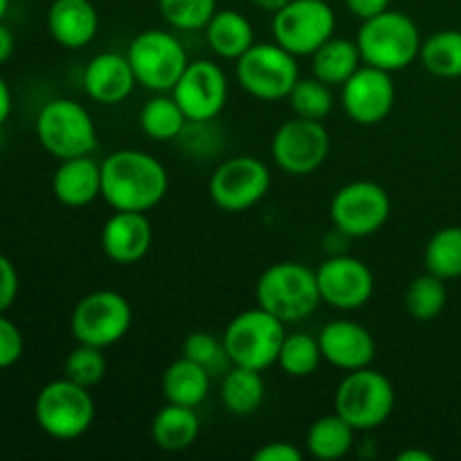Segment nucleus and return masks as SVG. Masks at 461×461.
Returning a JSON list of instances; mask_svg holds the SVG:
<instances>
[{"label": "nucleus", "mask_w": 461, "mask_h": 461, "mask_svg": "<svg viewBox=\"0 0 461 461\" xmlns=\"http://www.w3.org/2000/svg\"><path fill=\"white\" fill-rule=\"evenodd\" d=\"M169 189V174L156 156L122 149L102 162V198L113 212H149Z\"/></svg>", "instance_id": "f257e3e1"}, {"label": "nucleus", "mask_w": 461, "mask_h": 461, "mask_svg": "<svg viewBox=\"0 0 461 461\" xmlns=\"http://www.w3.org/2000/svg\"><path fill=\"white\" fill-rule=\"evenodd\" d=\"M356 43L365 66H374L385 72H401L417 61L423 41L417 23L408 14L390 7L387 12L363 21Z\"/></svg>", "instance_id": "f03ea898"}, {"label": "nucleus", "mask_w": 461, "mask_h": 461, "mask_svg": "<svg viewBox=\"0 0 461 461\" xmlns=\"http://www.w3.org/2000/svg\"><path fill=\"white\" fill-rule=\"evenodd\" d=\"M320 297L315 270L297 261H279L266 268L257 282V304L282 320L295 324L315 313Z\"/></svg>", "instance_id": "7ed1b4c3"}, {"label": "nucleus", "mask_w": 461, "mask_h": 461, "mask_svg": "<svg viewBox=\"0 0 461 461\" xmlns=\"http://www.w3.org/2000/svg\"><path fill=\"white\" fill-rule=\"evenodd\" d=\"M221 338L232 365L264 372L277 365L279 349L286 338V324L257 304V309L234 315Z\"/></svg>", "instance_id": "20e7f679"}, {"label": "nucleus", "mask_w": 461, "mask_h": 461, "mask_svg": "<svg viewBox=\"0 0 461 461\" xmlns=\"http://www.w3.org/2000/svg\"><path fill=\"white\" fill-rule=\"evenodd\" d=\"M396 392L385 374L372 367L347 372L333 396V408L358 432L376 430L394 412Z\"/></svg>", "instance_id": "39448f33"}, {"label": "nucleus", "mask_w": 461, "mask_h": 461, "mask_svg": "<svg viewBox=\"0 0 461 461\" xmlns=\"http://www.w3.org/2000/svg\"><path fill=\"white\" fill-rule=\"evenodd\" d=\"M34 419L41 430L59 441L79 439L95 421V401L88 387L70 378H57L41 387L34 401Z\"/></svg>", "instance_id": "423d86ee"}, {"label": "nucleus", "mask_w": 461, "mask_h": 461, "mask_svg": "<svg viewBox=\"0 0 461 461\" xmlns=\"http://www.w3.org/2000/svg\"><path fill=\"white\" fill-rule=\"evenodd\" d=\"M36 138L57 160L93 156L97 149V129L93 115L79 102L59 97L45 104L36 117Z\"/></svg>", "instance_id": "0eeeda50"}, {"label": "nucleus", "mask_w": 461, "mask_h": 461, "mask_svg": "<svg viewBox=\"0 0 461 461\" xmlns=\"http://www.w3.org/2000/svg\"><path fill=\"white\" fill-rule=\"evenodd\" d=\"M297 79V57L279 43H255L241 59H237L239 86L261 102L286 99Z\"/></svg>", "instance_id": "6e6552de"}, {"label": "nucleus", "mask_w": 461, "mask_h": 461, "mask_svg": "<svg viewBox=\"0 0 461 461\" xmlns=\"http://www.w3.org/2000/svg\"><path fill=\"white\" fill-rule=\"evenodd\" d=\"M138 84L153 93H169L189 66L183 43L171 32L144 30L126 50Z\"/></svg>", "instance_id": "1a4fd4ad"}, {"label": "nucleus", "mask_w": 461, "mask_h": 461, "mask_svg": "<svg viewBox=\"0 0 461 461\" xmlns=\"http://www.w3.org/2000/svg\"><path fill=\"white\" fill-rule=\"evenodd\" d=\"M133 322L129 300L117 291H95L77 302L70 315V331L81 345L99 349L124 340Z\"/></svg>", "instance_id": "9d476101"}, {"label": "nucleus", "mask_w": 461, "mask_h": 461, "mask_svg": "<svg viewBox=\"0 0 461 461\" xmlns=\"http://www.w3.org/2000/svg\"><path fill=\"white\" fill-rule=\"evenodd\" d=\"M336 32V12L327 0H291L273 14L275 43L295 57H311Z\"/></svg>", "instance_id": "9b49d317"}, {"label": "nucleus", "mask_w": 461, "mask_h": 461, "mask_svg": "<svg viewBox=\"0 0 461 461\" xmlns=\"http://www.w3.org/2000/svg\"><path fill=\"white\" fill-rule=\"evenodd\" d=\"M390 212V194L372 180H354V183L340 187L329 207L333 228L354 239L376 234L387 223Z\"/></svg>", "instance_id": "f8f14e48"}, {"label": "nucleus", "mask_w": 461, "mask_h": 461, "mask_svg": "<svg viewBox=\"0 0 461 461\" xmlns=\"http://www.w3.org/2000/svg\"><path fill=\"white\" fill-rule=\"evenodd\" d=\"M270 171L255 156H234L221 162L210 178V198L223 212H246L270 192Z\"/></svg>", "instance_id": "ddd939ff"}, {"label": "nucleus", "mask_w": 461, "mask_h": 461, "mask_svg": "<svg viewBox=\"0 0 461 461\" xmlns=\"http://www.w3.org/2000/svg\"><path fill=\"white\" fill-rule=\"evenodd\" d=\"M331 149V135L318 120L297 117L284 122L273 135L275 165L291 176H309L324 165Z\"/></svg>", "instance_id": "4468645a"}, {"label": "nucleus", "mask_w": 461, "mask_h": 461, "mask_svg": "<svg viewBox=\"0 0 461 461\" xmlns=\"http://www.w3.org/2000/svg\"><path fill=\"white\" fill-rule=\"evenodd\" d=\"M171 95L189 122L203 124L223 111L228 102V77L210 59L189 61Z\"/></svg>", "instance_id": "2eb2a0df"}, {"label": "nucleus", "mask_w": 461, "mask_h": 461, "mask_svg": "<svg viewBox=\"0 0 461 461\" xmlns=\"http://www.w3.org/2000/svg\"><path fill=\"white\" fill-rule=\"evenodd\" d=\"M320 297L338 311L363 309L374 295V273L365 261L349 255L329 257L315 270Z\"/></svg>", "instance_id": "dca6fc26"}, {"label": "nucleus", "mask_w": 461, "mask_h": 461, "mask_svg": "<svg viewBox=\"0 0 461 461\" xmlns=\"http://www.w3.org/2000/svg\"><path fill=\"white\" fill-rule=\"evenodd\" d=\"M340 88L342 108H345L347 117L360 126L381 124L394 108L396 88L392 81V72L363 63Z\"/></svg>", "instance_id": "f3484780"}, {"label": "nucleus", "mask_w": 461, "mask_h": 461, "mask_svg": "<svg viewBox=\"0 0 461 461\" xmlns=\"http://www.w3.org/2000/svg\"><path fill=\"white\" fill-rule=\"evenodd\" d=\"M318 340L324 360L342 372L369 367L376 358V340L369 329L351 320H333L324 324Z\"/></svg>", "instance_id": "a211bd4d"}, {"label": "nucleus", "mask_w": 461, "mask_h": 461, "mask_svg": "<svg viewBox=\"0 0 461 461\" xmlns=\"http://www.w3.org/2000/svg\"><path fill=\"white\" fill-rule=\"evenodd\" d=\"M153 243L147 212H113L102 228V250L113 264L131 266L147 257Z\"/></svg>", "instance_id": "6ab92c4d"}, {"label": "nucleus", "mask_w": 461, "mask_h": 461, "mask_svg": "<svg viewBox=\"0 0 461 461\" xmlns=\"http://www.w3.org/2000/svg\"><path fill=\"white\" fill-rule=\"evenodd\" d=\"M135 72L126 54L99 52L84 70V90L93 102L104 106H117L133 93Z\"/></svg>", "instance_id": "aec40b11"}, {"label": "nucleus", "mask_w": 461, "mask_h": 461, "mask_svg": "<svg viewBox=\"0 0 461 461\" xmlns=\"http://www.w3.org/2000/svg\"><path fill=\"white\" fill-rule=\"evenodd\" d=\"M99 30V14L93 0H52L48 32L61 48L81 50L93 43Z\"/></svg>", "instance_id": "412c9836"}, {"label": "nucleus", "mask_w": 461, "mask_h": 461, "mask_svg": "<svg viewBox=\"0 0 461 461\" xmlns=\"http://www.w3.org/2000/svg\"><path fill=\"white\" fill-rule=\"evenodd\" d=\"M52 192L66 207H86L102 196V165L90 156L61 160L52 176Z\"/></svg>", "instance_id": "4be33fe9"}, {"label": "nucleus", "mask_w": 461, "mask_h": 461, "mask_svg": "<svg viewBox=\"0 0 461 461\" xmlns=\"http://www.w3.org/2000/svg\"><path fill=\"white\" fill-rule=\"evenodd\" d=\"M203 32L212 52L230 61L241 59L255 45V27L234 9H219Z\"/></svg>", "instance_id": "5701e85b"}, {"label": "nucleus", "mask_w": 461, "mask_h": 461, "mask_svg": "<svg viewBox=\"0 0 461 461\" xmlns=\"http://www.w3.org/2000/svg\"><path fill=\"white\" fill-rule=\"evenodd\" d=\"M201 432V421H198L196 408L187 405L167 403L165 408L158 410L151 421V439L153 444L167 453H183L192 448L194 441Z\"/></svg>", "instance_id": "b1692460"}, {"label": "nucleus", "mask_w": 461, "mask_h": 461, "mask_svg": "<svg viewBox=\"0 0 461 461\" xmlns=\"http://www.w3.org/2000/svg\"><path fill=\"white\" fill-rule=\"evenodd\" d=\"M212 374L189 358H178L162 374V394L167 403L198 408L210 394Z\"/></svg>", "instance_id": "393cba45"}, {"label": "nucleus", "mask_w": 461, "mask_h": 461, "mask_svg": "<svg viewBox=\"0 0 461 461\" xmlns=\"http://www.w3.org/2000/svg\"><path fill=\"white\" fill-rule=\"evenodd\" d=\"M266 399V383L261 372L250 367H239L232 365L223 374L221 383V403L230 414L248 417L261 408Z\"/></svg>", "instance_id": "a878e982"}, {"label": "nucleus", "mask_w": 461, "mask_h": 461, "mask_svg": "<svg viewBox=\"0 0 461 461\" xmlns=\"http://www.w3.org/2000/svg\"><path fill=\"white\" fill-rule=\"evenodd\" d=\"M363 66V57L356 41L349 39H331L311 54V68L313 77L324 81L327 86H342L358 68Z\"/></svg>", "instance_id": "bb28decb"}, {"label": "nucleus", "mask_w": 461, "mask_h": 461, "mask_svg": "<svg viewBox=\"0 0 461 461\" xmlns=\"http://www.w3.org/2000/svg\"><path fill=\"white\" fill-rule=\"evenodd\" d=\"M356 428L340 417L338 412L320 417L311 423L306 432V450L311 457L320 461L342 459L356 441Z\"/></svg>", "instance_id": "cd10ccee"}, {"label": "nucleus", "mask_w": 461, "mask_h": 461, "mask_svg": "<svg viewBox=\"0 0 461 461\" xmlns=\"http://www.w3.org/2000/svg\"><path fill=\"white\" fill-rule=\"evenodd\" d=\"M419 61L439 79H459L461 77V32L441 30L428 36L421 43Z\"/></svg>", "instance_id": "c85d7f7f"}, {"label": "nucleus", "mask_w": 461, "mask_h": 461, "mask_svg": "<svg viewBox=\"0 0 461 461\" xmlns=\"http://www.w3.org/2000/svg\"><path fill=\"white\" fill-rule=\"evenodd\" d=\"M187 115L183 113V108L178 106V102L167 95H156V97L149 99L147 104L140 111V129L147 138L156 140V142H169L176 140L187 126Z\"/></svg>", "instance_id": "c756f323"}, {"label": "nucleus", "mask_w": 461, "mask_h": 461, "mask_svg": "<svg viewBox=\"0 0 461 461\" xmlns=\"http://www.w3.org/2000/svg\"><path fill=\"white\" fill-rule=\"evenodd\" d=\"M448 304V288L446 279L432 273H423L414 279L405 291V311L419 322H430L444 313Z\"/></svg>", "instance_id": "7c9ffc66"}, {"label": "nucleus", "mask_w": 461, "mask_h": 461, "mask_svg": "<svg viewBox=\"0 0 461 461\" xmlns=\"http://www.w3.org/2000/svg\"><path fill=\"white\" fill-rule=\"evenodd\" d=\"M423 264L428 273L446 279L461 277V228L450 225L435 232L423 250Z\"/></svg>", "instance_id": "2f4dec72"}, {"label": "nucleus", "mask_w": 461, "mask_h": 461, "mask_svg": "<svg viewBox=\"0 0 461 461\" xmlns=\"http://www.w3.org/2000/svg\"><path fill=\"white\" fill-rule=\"evenodd\" d=\"M324 356L320 340L309 333H286L277 356V365L282 367V372L293 378H306L315 374Z\"/></svg>", "instance_id": "473e14b6"}, {"label": "nucleus", "mask_w": 461, "mask_h": 461, "mask_svg": "<svg viewBox=\"0 0 461 461\" xmlns=\"http://www.w3.org/2000/svg\"><path fill=\"white\" fill-rule=\"evenodd\" d=\"M288 102L297 117L322 122L333 111L331 86L320 81L318 77H300L288 95Z\"/></svg>", "instance_id": "72a5a7b5"}, {"label": "nucleus", "mask_w": 461, "mask_h": 461, "mask_svg": "<svg viewBox=\"0 0 461 461\" xmlns=\"http://www.w3.org/2000/svg\"><path fill=\"white\" fill-rule=\"evenodd\" d=\"M162 21L180 32L205 30L219 5L216 0H158Z\"/></svg>", "instance_id": "f704fd0d"}, {"label": "nucleus", "mask_w": 461, "mask_h": 461, "mask_svg": "<svg viewBox=\"0 0 461 461\" xmlns=\"http://www.w3.org/2000/svg\"><path fill=\"white\" fill-rule=\"evenodd\" d=\"M108 369V360L104 356V349L93 345H77L75 349L68 354L66 363H63V376L70 378L72 383L84 387H95L97 383L104 381Z\"/></svg>", "instance_id": "c9c22d12"}, {"label": "nucleus", "mask_w": 461, "mask_h": 461, "mask_svg": "<svg viewBox=\"0 0 461 461\" xmlns=\"http://www.w3.org/2000/svg\"><path fill=\"white\" fill-rule=\"evenodd\" d=\"M183 356L205 367L212 376H223L230 369L228 365H232L228 351H225L223 338L219 340L207 331L189 333L183 345Z\"/></svg>", "instance_id": "e433bc0d"}, {"label": "nucleus", "mask_w": 461, "mask_h": 461, "mask_svg": "<svg viewBox=\"0 0 461 461\" xmlns=\"http://www.w3.org/2000/svg\"><path fill=\"white\" fill-rule=\"evenodd\" d=\"M23 349H25V340L16 324L5 313H0V369H7L21 360Z\"/></svg>", "instance_id": "4c0bfd02"}, {"label": "nucleus", "mask_w": 461, "mask_h": 461, "mask_svg": "<svg viewBox=\"0 0 461 461\" xmlns=\"http://www.w3.org/2000/svg\"><path fill=\"white\" fill-rule=\"evenodd\" d=\"M18 295V273L12 261L0 255V313L16 302Z\"/></svg>", "instance_id": "58836bf2"}, {"label": "nucleus", "mask_w": 461, "mask_h": 461, "mask_svg": "<svg viewBox=\"0 0 461 461\" xmlns=\"http://www.w3.org/2000/svg\"><path fill=\"white\" fill-rule=\"evenodd\" d=\"M255 461H302V450L288 441H270L257 450Z\"/></svg>", "instance_id": "ea45409f"}, {"label": "nucleus", "mask_w": 461, "mask_h": 461, "mask_svg": "<svg viewBox=\"0 0 461 461\" xmlns=\"http://www.w3.org/2000/svg\"><path fill=\"white\" fill-rule=\"evenodd\" d=\"M390 3L392 0H345L349 14L354 18H358V21H369V18L387 12Z\"/></svg>", "instance_id": "a19ab883"}, {"label": "nucleus", "mask_w": 461, "mask_h": 461, "mask_svg": "<svg viewBox=\"0 0 461 461\" xmlns=\"http://www.w3.org/2000/svg\"><path fill=\"white\" fill-rule=\"evenodd\" d=\"M14 45H16V41H14L12 30L0 21V66L9 61V57L14 54Z\"/></svg>", "instance_id": "79ce46f5"}, {"label": "nucleus", "mask_w": 461, "mask_h": 461, "mask_svg": "<svg viewBox=\"0 0 461 461\" xmlns=\"http://www.w3.org/2000/svg\"><path fill=\"white\" fill-rule=\"evenodd\" d=\"M12 90H9L3 75H0V126H3L5 122L9 120V115H12Z\"/></svg>", "instance_id": "37998d69"}, {"label": "nucleus", "mask_w": 461, "mask_h": 461, "mask_svg": "<svg viewBox=\"0 0 461 461\" xmlns=\"http://www.w3.org/2000/svg\"><path fill=\"white\" fill-rule=\"evenodd\" d=\"M252 5H255L257 9H261V12H268V14H277L279 9L286 7L291 0H250Z\"/></svg>", "instance_id": "c03bdc74"}, {"label": "nucleus", "mask_w": 461, "mask_h": 461, "mask_svg": "<svg viewBox=\"0 0 461 461\" xmlns=\"http://www.w3.org/2000/svg\"><path fill=\"white\" fill-rule=\"evenodd\" d=\"M399 461H432V453H428V450H419V448H408L403 450V453H399Z\"/></svg>", "instance_id": "a18cd8bd"}, {"label": "nucleus", "mask_w": 461, "mask_h": 461, "mask_svg": "<svg viewBox=\"0 0 461 461\" xmlns=\"http://www.w3.org/2000/svg\"><path fill=\"white\" fill-rule=\"evenodd\" d=\"M7 9H9V0H0V21L7 16Z\"/></svg>", "instance_id": "49530a36"}]
</instances>
